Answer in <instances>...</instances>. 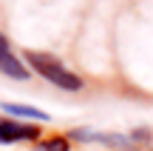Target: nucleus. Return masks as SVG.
Segmentation results:
<instances>
[{
    "label": "nucleus",
    "instance_id": "nucleus-1",
    "mask_svg": "<svg viewBox=\"0 0 153 151\" xmlns=\"http://www.w3.org/2000/svg\"><path fill=\"white\" fill-rule=\"evenodd\" d=\"M26 60L31 63V68H34L43 80H48V83L60 86V89H65V91H79V89H82V80L76 77L74 71H68L57 57L43 54V51H26Z\"/></svg>",
    "mask_w": 153,
    "mask_h": 151
},
{
    "label": "nucleus",
    "instance_id": "nucleus-2",
    "mask_svg": "<svg viewBox=\"0 0 153 151\" xmlns=\"http://www.w3.org/2000/svg\"><path fill=\"white\" fill-rule=\"evenodd\" d=\"M0 71L6 74V77H14V80H28V68L26 63L20 60V57H14V51H11L9 40L0 34Z\"/></svg>",
    "mask_w": 153,
    "mask_h": 151
},
{
    "label": "nucleus",
    "instance_id": "nucleus-3",
    "mask_svg": "<svg viewBox=\"0 0 153 151\" xmlns=\"http://www.w3.org/2000/svg\"><path fill=\"white\" fill-rule=\"evenodd\" d=\"M0 106H3V111L17 114V117H31V120H45L48 117L45 111H37V108H31V106H11V103H0Z\"/></svg>",
    "mask_w": 153,
    "mask_h": 151
},
{
    "label": "nucleus",
    "instance_id": "nucleus-4",
    "mask_svg": "<svg viewBox=\"0 0 153 151\" xmlns=\"http://www.w3.org/2000/svg\"><path fill=\"white\" fill-rule=\"evenodd\" d=\"M40 151H68V140H65V137H54V140L43 143Z\"/></svg>",
    "mask_w": 153,
    "mask_h": 151
},
{
    "label": "nucleus",
    "instance_id": "nucleus-5",
    "mask_svg": "<svg viewBox=\"0 0 153 151\" xmlns=\"http://www.w3.org/2000/svg\"><path fill=\"white\" fill-rule=\"evenodd\" d=\"M0 143H3V123H0Z\"/></svg>",
    "mask_w": 153,
    "mask_h": 151
}]
</instances>
